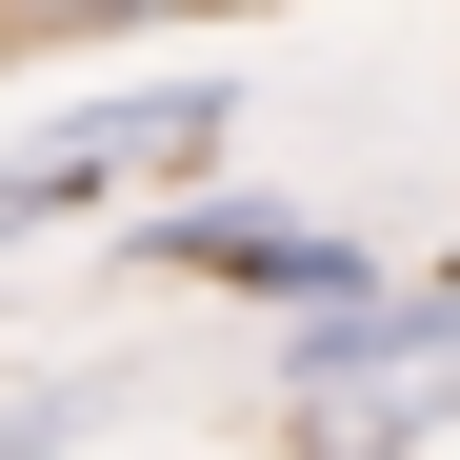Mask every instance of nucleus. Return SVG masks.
<instances>
[{"mask_svg":"<svg viewBox=\"0 0 460 460\" xmlns=\"http://www.w3.org/2000/svg\"><path fill=\"white\" fill-rule=\"evenodd\" d=\"M220 140H241V81L181 60V81H101V101H60L40 140H0V161H21V220H40V241H81V220H140L161 181H200Z\"/></svg>","mask_w":460,"mask_h":460,"instance_id":"f257e3e1","label":"nucleus"},{"mask_svg":"<svg viewBox=\"0 0 460 460\" xmlns=\"http://www.w3.org/2000/svg\"><path fill=\"white\" fill-rule=\"evenodd\" d=\"M120 261H140V280H200V300H261V321L380 280V241H341V220H300V200H140Z\"/></svg>","mask_w":460,"mask_h":460,"instance_id":"f03ea898","label":"nucleus"},{"mask_svg":"<svg viewBox=\"0 0 460 460\" xmlns=\"http://www.w3.org/2000/svg\"><path fill=\"white\" fill-rule=\"evenodd\" d=\"M460 360V261H380L360 300H300V321H261V401H360V380H420Z\"/></svg>","mask_w":460,"mask_h":460,"instance_id":"7ed1b4c3","label":"nucleus"},{"mask_svg":"<svg viewBox=\"0 0 460 460\" xmlns=\"http://www.w3.org/2000/svg\"><path fill=\"white\" fill-rule=\"evenodd\" d=\"M81 420H101V380H21V401H0V460H60Z\"/></svg>","mask_w":460,"mask_h":460,"instance_id":"20e7f679","label":"nucleus"},{"mask_svg":"<svg viewBox=\"0 0 460 460\" xmlns=\"http://www.w3.org/2000/svg\"><path fill=\"white\" fill-rule=\"evenodd\" d=\"M161 21H220V0H161Z\"/></svg>","mask_w":460,"mask_h":460,"instance_id":"39448f33","label":"nucleus"}]
</instances>
